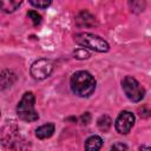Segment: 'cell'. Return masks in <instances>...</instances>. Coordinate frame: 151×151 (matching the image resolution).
Masks as SVG:
<instances>
[{
  "label": "cell",
  "mask_w": 151,
  "mask_h": 151,
  "mask_svg": "<svg viewBox=\"0 0 151 151\" xmlns=\"http://www.w3.org/2000/svg\"><path fill=\"white\" fill-rule=\"evenodd\" d=\"M21 5V1H18V0H4L1 1V8L5 11V12H14L19 6Z\"/></svg>",
  "instance_id": "12"
},
{
  "label": "cell",
  "mask_w": 151,
  "mask_h": 151,
  "mask_svg": "<svg viewBox=\"0 0 151 151\" xmlns=\"http://www.w3.org/2000/svg\"><path fill=\"white\" fill-rule=\"evenodd\" d=\"M122 87L124 93L131 101L138 103L144 98V94H145L144 87L137 81V79H134L131 76H126L122 80Z\"/></svg>",
  "instance_id": "4"
},
{
  "label": "cell",
  "mask_w": 151,
  "mask_h": 151,
  "mask_svg": "<svg viewBox=\"0 0 151 151\" xmlns=\"http://www.w3.org/2000/svg\"><path fill=\"white\" fill-rule=\"evenodd\" d=\"M71 88L79 97H90L96 90V79L87 71H78L71 77Z\"/></svg>",
  "instance_id": "1"
},
{
  "label": "cell",
  "mask_w": 151,
  "mask_h": 151,
  "mask_svg": "<svg viewBox=\"0 0 151 151\" xmlns=\"http://www.w3.org/2000/svg\"><path fill=\"white\" fill-rule=\"evenodd\" d=\"M126 145L125 144H122V143H117V144H114L112 147H111V150L110 151H126Z\"/></svg>",
  "instance_id": "16"
},
{
  "label": "cell",
  "mask_w": 151,
  "mask_h": 151,
  "mask_svg": "<svg viewBox=\"0 0 151 151\" xmlns=\"http://www.w3.org/2000/svg\"><path fill=\"white\" fill-rule=\"evenodd\" d=\"M103 145V139L99 136H91L85 142V151H99Z\"/></svg>",
  "instance_id": "9"
},
{
  "label": "cell",
  "mask_w": 151,
  "mask_h": 151,
  "mask_svg": "<svg viewBox=\"0 0 151 151\" xmlns=\"http://www.w3.org/2000/svg\"><path fill=\"white\" fill-rule=\"evenodd\" d=\"M74 58H77V59H88L90 53L87 52L86 48H77L74 51Z\"/></svg>",
  "instance_id": "15"
},
{
  "label": "cell",
  "mask_w": 151,
  "mask_h": 151,
  "mask_svg": "<svg viewBox=\"0 0 151 151\" xmlns=\"http://www.w3.org/2000/svg\"><path fill=\"white\" fill-rule=\"evenodd\" d=\"M74 41H76V44L80 45L84 48H90V50L99 52V53H105L110 50V45L107 44L106 40L100 38L99 35L87 33V32L76 34Z\"/></svg>",
  "instance_id": "2"
},
{
  "label": "cell",
  "mask_w": 151,
  "mask_h": 151,
  "mask_svg": "<svg viewBox=\"0 0 151 151\" xmlns=\"http://www.w3.org/2000/svg\"><path fill=\"white\" fill-rule=\"evenodd\" d=\"M1 90H5L6 87L11 86L15 80V74L9 70H4L1 72Z\"/></svg>",
  "instance_id": "10"
},
{
  "label": "cell",
  "mask_w": 151,
  "mask_h": 151,
  "mask_svg": "<svg viewBox=\"0 0 151 151\" xmlns=\"http://www.w3.org/2000/svg\"><path fill=\"white\" fill-rule=\"evenodd\" d=\"M96 24V18L87 11H81L76 17V25L78 27H93Z\"/></svg>",
  "instance_id": "7"
},
{
  "label": "cell",
  "mask_w": 151,
  "mask_h": 151,
  "mask_svg": "<svg viewBox=\"0 0 151 151\" xmlns=\"http://www.w3.org/2000/svg\"><path fill=\"white\" fill-rule=\"evenodd\" d=\"M29 4L34 7H37V8L44 9V8H47L51 5V1L50 0H31Z\"/></svg>",
  "instance_id": "13"
},
{
  "label": "cell",
  "mask_w": 151,
  "mask_h": 151,
  "mask_svg": "<svg viewBox=\"0 0 151 151\" xmlns=\"http://www.w3.org/2000/svg\"><path fill=\"white\" fill-rule=\"evenodd\" d=\"M54 124L52 123H47L45 125H41L39 126L37 130H35V136L37 138L39 139H46V138H50L53 133H54Z\"/></svg>",
  "instance_id": "8"
},
{
  "label": "cell",
  "mask_w": 151,
  "mask_h": 151,
  "mask_svg": "<svg viewBox=\"0 0 151 151\" xmlns=\"http://www.w3.org/2000/svg\"><path fill=\"white\" fill-rule=\"evenodd\" d=\"M139 151H151V146L140 145V146H139Z\"/></svg>",
  "instance_id": "18"
},
{
  "label": "cell",
  "mask_w": 151,
  "mask_h": 151,
  "mask_svg": "<svg viewBox=\"0 0 151 151\" xmlns=\"http://www.w3.org/2000/svg\"><path fill=\"white\" fill-rule=\"evenodd\" d=\"M97 125H98V129H99L100 131L106 132V131H109V129L111 127L112 120H111V118H110L109 116L104 114V116H100V117H99V119L97 120Z\"/></svg>",
  "instance_id": "11"
},
{
  "label": "cell",
  "mask_w": 151,
  "mask_h": 151,
  "mask_svg": "<svg viewBox=\"0 0 151 151\" xmlns=\"http://www.w3.org/2000/svg\"><path fill=\"white\" fill-rule=\"evenodd\" d=\"M90 120H91V114H90L88 112H85V113L80 117V122H81V124L87 125V124L90 123Z\"/></svg>",
  "instance_id": "17"
},
{
  "label": "cell",
  "mask_w": 151,
  "mask_h": 151,
  "mask_svg": "<svg viewBox=\"0 0 151 151\" xmlns=\"http://www.w3.org/2000/svg\"><path fill=\"white\" fill-rule=\"evenodd\" d=\"M54 63L51 59H38L31 66V76L37 80H42L51 76Z\"/></svg>",
  "instance_id": "5"
},
{
  "label": "cell",
  "mask_w": 151,
  "mask_h": 151,
  "mask_svg": "<svg viewBox=\"0 0 151 151\" xmlns=\"http://www.w3.org/2000/svg\"><path fill=\"white\" fill-rule=\"evenodd\" d=\"M134 124V116L132 112L130 111H122L114 123V127L117 130V132H119L120 134H127L132 126Z\"/></svg>",
  "instance_id": "6"
},
{
  "label": "cell",
  "mask_w": 151,
  "mask_h": 151,
  "mask_svg": "<svg viewBox=\"0 0 151 151\" xmlns=\"http://www.w3.org/2000/svg\"><path fill=\"white\" fill-rule=\"evenodd\" d=\"M27 17L32 20V22H33L34 26L40 25V22H41V15H40L38 12H35V11H29V12L27 13Z\"/></svg>",
  "instance_id": "14"
},
{
  "label": "cell",
  "mask_w": 151,
  "mask_h": 151,
  "mask_svg": "<svg viewBox=\"0 0 151 151\" xmlns=\"http://www.w3.org/2000/svg\"><path fill=\"white\" fill-rule=\"evenodd\" d=\"M35 98L32 92L24 93L22 98L17 105V114L24 122H35L39 118L38 112L34 109Z\"/></svg>",
  "instance_id": "3"
}]
</instances>
